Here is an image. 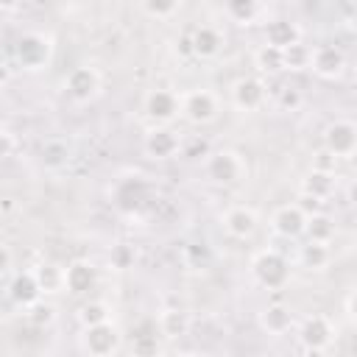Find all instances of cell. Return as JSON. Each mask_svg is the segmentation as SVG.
I'll return each instance as SVG.
<instances>
[{"label": "cell", "mask_w": 357, "mask_h": 357, "mask_svg": "<svg viewBox=\"0 0 357 357\" xmlns=\"http://www.w3.org/2000/svg\"><path fill=\"white\" fill-rule=\"evenodd\" d=\"M251 271H254V279H257L262 287H268V290H279V287H284V282L290 279V265H287V259H284L279 251H273V248L259 251V254L254 257V262H251Z\"/></svg>", "instance_id": "obj_1"}, {"label": "cell", "mask_w": 357, "mask_h": 357, "mask_svg": "<svg viewBox=\"0 0 357 357\" xmlns=\"http://www.w3.org/2000/svg\"><path fill=\"white\" fill-rule=\"evenodd\" d=\"M14 59L22 70H39L50 59V39L42 33H22L14 42Z\"/></svg>", "instance_id": "obj_2"}, {"label": "cell", "mask_w": 357, "mask_h": 357, "mask_svg": "<svg viewBox=\"0 0 357 357\" xmlns=\"http://www.w3.org/2000/svg\"><path fill=\"white\" fill-rule=\"evenodd\" d=\"M181 114L192 126H204L218 114V100L209 89H192L181 98Z\"/></svg>", "instance_id": "obj_3"}, {"label": "cell", "mask_w": 357, "mask_h": 357, "mask_svg": "<svg viewBox=\"0 0 357 357\" xmlns=\"http://www.w3.org/2000/svg\"><path fill=\"white\" fill-rule=\"evenodd\" d=\"M120 346V332L112 321L95 324V326H84V349L95 357H106L112 351H117Z\"/></svg>", "instance_id": "obj_4"}, {"label": "cell", "mask_w": 357, "mask_h": 357, "mask_svg": "<svg viewBox=\"0 0 357 357\" xmlns=\"http://www.w3.org/2000/svg\"><path fill=\"white\" fill-rule=\"evenodd\" d=\"M206 176L215 184H234L243 176V162L234 151H215L206 159Z\"/></svg>", "instance_id": "obj_5"}, {"label": "cell", "mask_w": 357, "mask_h": 357, "mask_svg": "<svg viewBox=\"0 0 357 357\" xmlns=\"http://www.w3.org/2000/svg\"><path fill=\"white\" fill-rule=\"evenodd\" d=\"M332 335H335V326L326 315H310V318H304V324L298 329V340L307 351H324L329 346Z\"/></svg>", "instance_id": "obj_6"}, {"label": "cell", "mask_w": 357, "mask_h": 357, "mask_svg": "<svg viewBox=\"0 0 357 357\" xmlns=\"http://www.w3.org/2000/svg\"><path fill=\"white\" fill-rule=\"evenodd\" d=\"M324 148L335 156H351L357 148V126L351 120H335L324 131Z\"/></svg>", "instance_id": "obj_7"}, {"label": "cell", "mask_w": 357, "mask_h": 357, "mask_svg": "<svg viewBox=\"0 0 357 357\" xmlns=\"http://www.w3.org/2000/svg\"><path fill=\"white\" fill-rule=\"evenodd\" d=\"M145 114L153 120V123H170L178 112H181V98H176L173 92L167 89H151L145 95V103H142Z\"/></svg>", "instance_id": "obj_8"}, {"label": "cell", "mask_w": 357, "mask_h": 357, "mask_svg": "<svg viewBox=\"0 0 357 357\" xmlns=\"http://www.w3.org/2000/svg\"><path fill=\"white\" fill-rule=\"evenodd\" d=\"M145 201H148V184H145V178L128 176V178H120L117 181V187H114V204H117V209L137 212V209H142Z\"/></svg>", "instance_id": "obj_9"}, {"label": "cell", "mask_w": 357, "mask_h": 357, "mask_svg": "<svg viewBox=\"0 0 357 357\" xmlns=\"http://www.w3.org/2000/svg\"><path fill=\"white\" fill-rule=\"evenodd\" d=\"M42 293H45V290H42V284H39L36 271H20V273H14V279L8 282V296H11V301L20 304L22 310H28L33 301H39Z\"/></svg>", "instance_id": "obj_10"}, {"label": "cell", "mask_w": 357, "mask_h": 357, "mask_svg": "<svg viewBox=\"0 0 357 357\" xmlns=\"http://www.w3.org/2000/svg\"><path fill=\"white\" fill-rule=\"evenodd\" d=\"M310 67H312V73L321 75V78H335V75L343 73L346 56H343V50L335 47V45H318V47H312Z\"/></svg>", "instance_id": "obj_11"}, {"label": "cell", "mask_w": 357, "mask_h": 357, "mask_svg": "<svg viewBox=\"0 0 357 357\" xmlns=\"http://www.w3.org/2000/svg\"><path fill=\"white\" fill-rule=\"evenodd\" d=\"M98 284V268L89 259H75L64 268V287L73 296H84Z\"/></svg>", "instance_id": "obj_12"}, {"label": "cell", "mask_w": 357, "mask_h": 357, "mask_svg": "<svg viewBox=\"0 0 357 357\" xmlns=\"http://www.w3.org/2000/svg\"><path fill=\"white\" fill-rule=\"evenodd\" d=\"M271 223H273V231H276V234H282V237L290 240V237L304 234V229H307V215L298 209V204H284V206H279V209L273 212Z\"/></svg>", "instance_id": "obj_13"}, {"label": "cell", "mask_w": 357, "mask_h": 357, "mask_svg": "<svg viewBox=\"0 0 357 357\" xmlns=\"http://www.w3.org/2000/svg\"><path fill=\"white\" fill-rule=\"evenodd\" d=\"M231 100H234V106L243 109V112L259 109L262 100H265V84H262L259 78H254V75L240 78V81L231 86Z\"/></svg>", "instance_id": "obj_14"}, {"label": "cell", "mask_w": 357, "mask_h": 357, "mask_svg": "<svg viewBox=\"0 0 357 357\" xmlns=\"http://www.w3.org/2000/svg\"><path fill=\"white\" fill-rule=\"evenodd\" d=\"M178 145H181V137L176 131H170L167 126H156L145 137V151L153 159H170L173 153H178Z\"/></svg>", "instance_id": "obj_15"}, {"label": "cell", "mask_w": 357, "mask_h": 357, "mask_svg": "<svg viewBox=\"0 0 357 357\" xmlns=\"http://www.w3.org/2000/svg\"><path fill=\"white\" fill-rule=\"evenodd\" d=\"M98 92V73L92 67H75L70 75H67V95L78 103L95 98Z\"/></svg>", "instance_id": "obj_16"}, {"label": "cell", "mask_w": 357, "mask_h": 357, "mask_svg": "<svg viewBox=\"0 0 357 357\" xmlns=\"http://www.w3.org/2000/svg\"><path fill=\"white\" fill-rule=\"evenodd\" d=\"M223 226H226V231H229L231 237L245 240V237H251L254 229H257V212H254L251 206H231V209H226V215H223Z\"/></svg>", "instance_id": "obj_17"}, {"label": "cell", "mask_w": 357, "mask_h": 357, "mask_svg": "<svg viewBox=\"0 0 357 357\" xmlns=\"http://www.w3.org/2000/svg\"><path fill=\"white\" fill-rule=\"evenodd\" d=\"M156 326H159V335L176 340V337H184L190 332V315L181 307H170V310H162L159 312Z\"/></svg>", "instance_id": "obj_18"}, {"label": "cell", "mask_w": 357, "mask_h": 357, "mask_svg": "<svg viewBox=\"0 0 357 357\" xmlns=\"http://www.w3.org/2000/svg\"><path fill=\"white\" fill-rule=\"evenodd\" d=\"M190 39H192V56H201V59L215 56V53L220 50V45H223L220 31L212 28V25H201V28H195V31L190 33Z\"/></svg>", "instance_id": "obj_19"}, {"label": "cell", "mask_w": 357, "mask_h": 357, "mask_svg": "<svg viewBox=\"0 0 357 357\" xmlns=\"http://www.w3.org/2000/svg\"><path fill=\"white\" fill-rule=\"evenodd\" d=\"M259 324H262V329L271 332V335H284V332L290 329V324H293V312H290V307H284V304H268V307L259 312Z\"/></svg>", "instance_id": "obj_20"}, {"label": "cell", "mask_w": 357, "mask_h": 357, "mask_svg": "<svg viewBox=\"0 0 357 357\" xmlns=\"http://www.w3.org/2000/svg\"><path fill=\"white\" fill-rule=\"evenodd\" d=\"M265 42L268 45H276V47H290L293 42H298V28L290 22V20H271L265 25Z\"/></svg>", "instance_id": "obj_21"}, {"label": "cell", "mask_w": 357, "mask_h": 357, "mask_svg": "<svg viewBox=\"0 0 357 357\" xmlns=\"http://www.w3.org/2000/svg\"><path fill=\"white\" fill-rule=\"evenodd\" d=\"M254 64H257L259 73L273 75V73L284 70V50L276 47V45H268V42H265V45L257 47V53H254Z\"/></svg>", "instance_id": "obj_22"}, {"label": "cell", "mask_w": 357, "mask_h": 357, "mask_svg": "<svg viewBox=\"0 0 357 357\" xmlns=\"http://www.w3.org/2000/svg\"><path fill=\"white\" fill-rule=\"evenodd\" d=\"M304 234H307V240L329 243L332 234H335V220H332L329 215H324V212L310 215V218H307V229H304Z\"/></svg>", "instance_id": "obj_23"}, {"label": "cell", "mask_w": 357, "mask_h": 357, "mask_svg": "<svg viewBox=\"0 0 357 357\" xmlns=\"http://www.w3.org/2000/svg\"><path fill=\"white\" fill-rule=\"evenodd\" d=\"M304 192H312L318 198H326L332 190H335V173H326V170H310L304 184H301Z\"/></svg>", "instance_id": "obj_24"}, {"label": "cell", "mask_w": 357, "mask_h": 357, "mask_svg": "<svg viewBox=\"0 0 357 357\" xmlns=\"http://www.w3.org/2000/svg\"><path fill=\"white\" fill-rule=\"evenodd\" d=\"M36 276H39V284L45 293H59L64 287V268L53 265V262H45L36 268Z\"/></svg>", "instance_id": "obj_25"}, {"label": "cell", "mask_w": 357, "mask_h": 357, "mask_svg": "<svg viewBox=\"0 0 357 357\" xmlns=\"http://www.w3.org/2000/svg\"><path fill=\"white\" fill-rule=\"evenodd\" d=\"M301 262L312 271H321L326 262H329V248L326 243H315V240H307V245L301 248Z\"/></svg>", "instance_id": "obj_26"}, {"label": "cell", "mask_w": 357, "mask_h": 357, "mask_svg": "<svg viewBox=\"0 0 357 357\" xmlns=\"http://www.w3.org/2000/svg\"><path fill=\"white\" fill-rule=\"evenodd\" d=\"M178 151H181V156H184V159H190V162L204 159V156H209V139H206V137H201V134L181 137Z\"/></svg>", "instance_id": "obj_27"}, {"label": "cell", "mask_w": 357, "mask_h": 357, "mask_svg": "<svg viewBox=\"0 0 357 357\" xmlns=\"http://www.w3.org/2000/svg\"><path fill=\"white\" fill-rule=\"evenodd\" d=\"M67 159H70L67 142H61V139H47V142L42 145V162H45L47 167H61Z\"/></svg>", "instance_id": "obj_28"}, {"label": "cell", "mask_w": 357, "mask_h": 357, "mask_svg": "<svg viewBox=\"0 0 357 357\" xmlns=\"http://www.w3.org/2000/svg\"><path fill=\"white\" fill-rule=\"evenodd\" d=\"M156 329L151 324H142V329H137V335H134V354L148 357V354H156L159 351V346H156Z\"/></svg>", "instance_id": "obj_29"}, {"label": "cell", "mask_w": 357, "mask_h": 357, "mask_svg": "<svg viewBox=\"0 0 357 357\" xmlns=\"http://www.w3.org/2000/svg\"><path fill=\"white\" fill-rule=\"evenodd\" d=\"M78 321H81V326L103 324V321H109V307H106L103 301H86V304L78 310Z\"/></svg>", "instance_id": "obj_30"}, {"label": "cell", "mask_w": 357, "mask_h": 357, "mask_svg": "<svg viewBox=\"0 0 357 357\" xmlns=\"http://www.w3.org/2000/svg\"><path fill=\"white\" fill-rule=\"evenodd\" d=\"M310 56L312 50L301 42H293L290 47H284V70H301V67H310Z\"/></svg>", "instance_id": "obj_31"}, {"label": "cell", "mask_w": 357, "mask_h": 357, "mask_svg": "<svg viewBox=\"0 0 357 357\" xmlns=\"http://www.w3.org/2000/svg\"><path fill=\"white\" fill-rule=\"evenodd\" d=\"M25 315H28V321H31L33 326H39V329H42V326L53 324V318H56V307L39 298V301H33V304L28 307V312H25Z\"/></svg>", "instance_id": "obj_32"}, {"label": "cell", "mask_w": 357, "mask_h": 357, "mask_svg": "<svg viewBox=\"0 0 357 357\" xmlns=\"http://www.w3.org/2000/svg\"><path fill=\"white\" fill-rule=\"evenodd\" d=\"M226 11L237 22H251L257 14V0H226Z\"/></svg>", "instance_id": "obj_33"}, {"label": "cell", "mask_w": 357, "mask_h": 357, "mask_svg": "<svg viewBox=\"0 0 357 357\" xmlns=\"http://www.w3.org/2000/svg\"><path fill=\"white\" fill-rule=\"evenodd\" d=\"M142 8H145L148 17L165 20V17H170L178 8V0H142Z\"/></svg>", "instance_id": "obj_34"}, {"label": "cell", "mask_w": 357, "mask_h": 357, "mask_svg": "<svg viewBox=\"0 0 357 357\" xmlns=\"http://www.w3.org/2000/svg\"><path fill=\"white\" fill-rule=\"evenodd\" d=\"M109 262H112L117 271L131 268V265H134V248H131L128 243H117V245L112 248V254H109Z\"/></svg>", "instance_id": "obj_35"}, {"label": "cell", "mask_w": 357, "mask_h": 357, "mask_svg": "<svg viewBox=\"0 0 357 357\" xmlns=\"http://www.w3.org/2000/svg\"><path fill=\"white\" fill-rule=\"evenodd\" d=\"M296 204H298V209H301L307 218L324 212V198H318V195H312V192H304V190H301V195L296 198Z\"/></svg>", "instance_id": "obj_36"}, {"label": "cell", "mask_w": 357, "mask_h": 357, "mask_svg": "<svg viewBox=\"0 0 357 357\" xmlns=\"http://www.w3.org/2000/svg\"><path fill=\"white\" fill-rule=\"evenodd\" d=\"M337 159H340V156H335L329 148H321V151L312 156V170H326V173H335Z\"/></svg>", "instance_id": "obj_37"}, {"label": "cell", "mask_w": 357, "mask_h": 357, "mask_svg": "<svg viewBox=\"0 0 357 357\" xmlns=\"http://www.w3.org/2000/svg\"><path fill=\"white\" fill-rule=\"evenodd\" d=\"M301 100H304V98H301V92H298L296 86L287 84V86L279 89V106H282V109H290V112H293V109L301 106Z\"/></svg>", "instance_id": "obj_38"}, {"label": "cell", "mask_w": 357, "mask_h": 357, "mask_svg": "<svg viewBox=\"0 0 357 357\" xmlns=\"http://www.w3.org/2000/svg\"><path fill=\"white\" fill-rule=\"evenodd\" d=\"M0 139H3V156H11V151H14V137H11V131H3L0 134Z\"/></svg>", "instance_id": "obj_39"}, {"label": "cell", "mask_w": 357, "mask_h": 357, "mask_svg": "<svg viewBox=\"0 0 357 357\" xmlns=\"http://www.w3.org/2000/svg\"><path fill=\"white\" fill-rule=\"evenodd\" d=\"M346 310H349V315L357 321V287L349 293V298H346Z\"/></svg>", "instance_id": "obj_40"}, {"label": "cell", "mask_w": 357, "mask_h": 357, "mask_svg": "<svg viewBox=\"0 0 357 357\" xmlns=\"http://www.w3.org/2000/svg\"><path fill=\"white\" fill-rule=\"evenodd\" d=\"M17 6H20V0H0V8L3 11H14Z\"/></svg>", "instance_id": "obj_41"}, {"label": "cell", "mask_w": 357, "mask_h": 357, "mask_svg": "<svg viewBox=\"0 0 357 357\" xmlns=\"http://www.w3.org/2000/svg\"><path fill=\"white\" fill-rule=\"evenodd\" d=\"M349 198H351V201H354V204H357V181H354V184H351V190H349Z\"/></svg>", "instance_id": "obj_42"}, {"label": "cell", "mask_w": 357, "mask_h": 357, "mask_svg": "<svg viewBox=\"0 0 357 357\" xmlns=\"http://www.w3.org/2000/svg\"><path fill=\"white\" fill-rule=\"evenodd\" d=\"M349 162H351V167H354V170H357V148H354V153H351V156H349Z\"/></svg>", "instance_id": "obj_43"}]
</instances>
